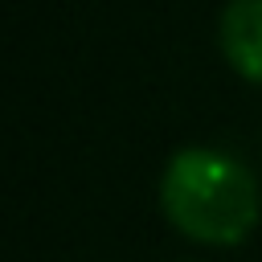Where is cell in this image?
Segmentation results:
<instances>
[{
  "mask_svg": "<svg viewBox=\"0 0 262 262\" xmlns=\"http://www.w3.org/2000/svg\"><path fill=\"white\" fill-rule=\"evenodd\" d=\"M164 217L201 246H237L254 233L262 192L254 172L213 147H180L160 180Z\"/></svg>",
  "mask_w": 262,
  "mask_h": 262,
  "instance_id": "6da1fadb",
  "label": "cell"
},
{
  "mask_svg": "<svg viewBox=\"0 0 262 262\" xmlns=\"http://www.w3.org/2000/svg\"><path fill=\"white\" fill-rule=\"evenodd\" d=\"M217 41L246 82H262V0H229L221 8Z\"/></svg>",
  "mask_w": 262,
  "mask_h": 262,
  "instance_id": "7a4b0ae2",
  "label": "cell"
}]
</instances>
